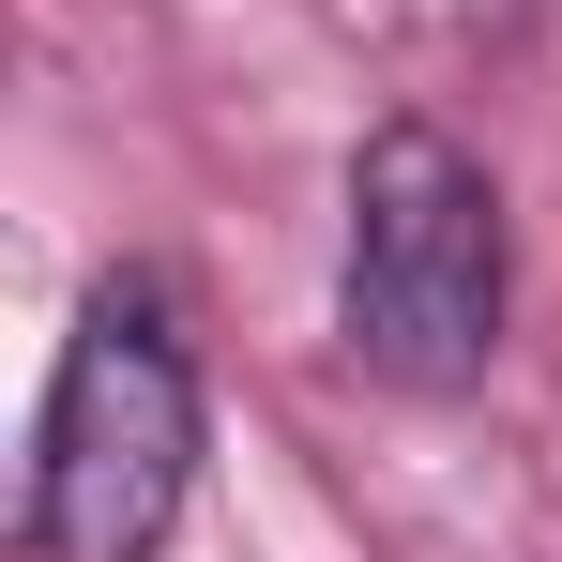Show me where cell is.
<instances>
[{
    "label": "cell",
    "mask_w": 562,
    "mask_h": 562,
    "mask_svg": "<svg viewBox=\"0 0 562 562\" xmlns=\"http://www.w3.org/2000/svg\"><path fill=\"white\" fill-rule=\"evenodd\" d=\"M502 304H517L502 183L441 122H380L350 153V350L395 395H471L502 366Z\"/></svg>",
    "instance_id": "6da1fadb"
},
{
    "label": "cell",
    "mask_w": 562,
    "mask_h": 562,
    "mask_svg": "<svg viewBox=\"0 0 562 562\" xmlns=\"http://www.w3.org/2000/svg\"><path fill=\"white\" fill-rule=\"evenodd\" d=\"M198 486V350L168 289H92L31 441V548L46 562H153Z\"/></svg>",
    "instance_id": "7a4b0ae2"
}]
</instances>
